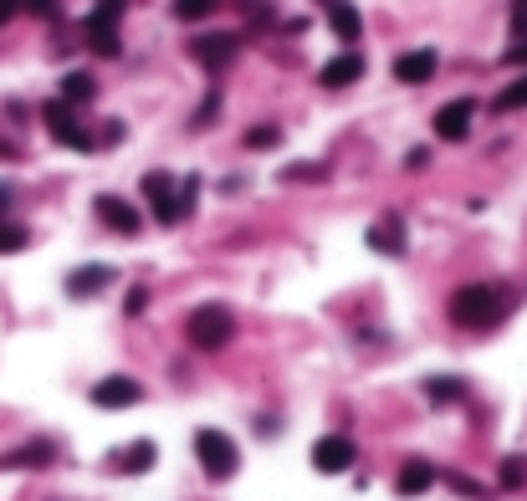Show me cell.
<instances>
[{
    "label": "cell",
    "mask_w": 527,
    "mask_h": 501,
    "mask_svg": "<svg viewBox=\"0 0 527 501\" xmlns=\"http://www.w3.org/2000/svg\"><path fill=\"white\" fill-rule=\"evenodd\" d=\"M215 6H221V0H174V16L180 21H205Z\"/></svg>",
    "instance_id": "obj_24"
},
{
    "label": "cell",
    "mask_w": 527,
    "mask_h": 501,
    "mask_svg": "<svg viewBox=\"0 0 527 501\" xmlns=\"http://www.w3.org/2000/svg\"><path fill=\"white\" fill-rule=\"evenodd\" d=\"M149 466H154V445H149V440H139V445L123 450V471H149Z\"/></svg>",
    "instance_id": "obj_23"
},
{
    "label": "cell",
    "mask_w": 527,
    "mask_h": 501,
    "mask_svg": "<svg viewBox=\"0 0 527 501\" xmlns=\"http://www.w3.org/2000/svg\"><path fill=\"white\" fill-rule=\"evenodd\" d=\"M144 195H149V205H154V215H159L164 225H174V220H180V215H190V210L180 205V195H174V179H169L164 169L144 174Z\"/></svg>",
    "instance_id": "obj_4"
},
{
    "label": "cell",
    "mask_w": 527,
    "mask_h": 501,
    "mask_svg": "<svg viewBox=\"0 0 527 501\" xmlns=\"http://www.w3.org/2000/svg\"><path fill=\"white\" fill-rule=\"evenodd\" d=\"M195 455H200V466H205V476H210V481H226V476L241 466L236 440H231V435H221V430H200V435H195Z\"/></svg>",
    "instance_id": "obj_2"
},
{
    "label": "cell",
    "mask_w": 527,
    "mask_h": 501,
    "mask_svg": "<svg viewBox=\"0 0 527 501\" xmlns=\"http://www.w3.org/2000/svg\"><path fill=\"white\" fill-rule=\"evenodd\" d=\"M364 77V57L359 52H343L323 67V87H348V82H359Z\"/></svg>",
    "instance_id": "obj_13"
},
{
    "label": "cell",
    "mask_w": 527,
    "mask_h": 501,
    "mask_svg": "<svg viewBox=\"0 0 527 501\" xmlns=\"http://www.w3.org/2000/svg\"><path fill=\"white\" fill-rule=\"evenodd\" d=\"M0 251H26V231L11 220H0Z\"/></svg>",
    "instance_id": "obj_26"
},
{
    "label": "cell",
    "mask_w": 527,
    "mask_h": 501,
    "mask_svg": "<svg viewBox=\"0 0 527 501\" xmlns=\"http://www.w3.org/2000/svg\"><path fill=\"white\" fill-rule=\"evenodd\" d=\"M236 11H241L246 21H256V26H272V21H277L272 0H236Z\"/></svg>",
    "instance_id": "obj_22"
},
{
    "label": "cell",
    "mask_w": 527,
    "mask_h": 501,
    "mask_svg": "<svg viewBox=\"0 0 527 501\" xmlns=\"http://www.w3.org/2000/svg\"><path fill=\"white\" fill-rule=\"evenodd\" d=\"M425 394H430L435 404H456V399L466 394V384H461V379H430V384H425Z\"/></svg>",
    "instance_id": "obj_20"
},
{
    "label": "cell",
    "mask_w": 527,
    "mask_h": 501,
    "mask_svg": "<svg viewBox=\"0 0 527 501\" xmlns=\"http://www.w3.org/2000/svg\"><path fill=\"white\" fill-rule=\"evenodd\" d=\"M108 277H113L108 266H82V271H72V277H67V292L72 297H93L98 287H108Z\"/></svg>",
    "instance_id": "obj_15"
},
{
    "label": "cell",
    "mask_w": 527,
    "mask_h": 501,
    "mask_svg": "<svg viewBox=\"0 0 527 501\" xmlns=\"http://www.w3.org/2000/svg\"><path fill=\"white\" fill-rule=\"evenodd\" d=\"M98 98V82L87 77V72H67L62 77V103L67 108H82V103H93Z\"/></svg>",
    "instance_id": "obj_14"
},
{
    "label": "cell",
    "mask_w": 527,
    "mask_h": 501,
    "mask_svg": "<svg viewBox=\"0 0 527 501\" xmlns=\"http://www.w3.org/2000/svg\"><path fill=\"white\" fill-rule=\"evenodd\" d=\"M246 144H251V149H267V144H282V133H277V128H251Z\"/></svg>",
    "instance_id": "obj_28"
},
{
    "label": "cell",
    "mask_w": 527,
    "mask_h": 501,
    "mask_svg": "<svg viewBox=\"0 0 527 501\" xmlns=\"http://www.w3.org/2000/svg\"><path fill=\"white\" fill-rule=\"evenodd\" d=\"M139 399H144V389L128 379V374H113V379H103L93 389V404L98 409H128V404H139Z\"/></svg>",
    "instance_id": "obj_9"
},
{
    "label": "cell",
    "mask_w": 527,
    "mask_h": 501,
    "mask_svg": "<svg viewBox=\"0 0 527 501\" xmlns=\"http://www.w3.org/2000/svg\"><path fill=\"white\" fill-rule=\"evenodd\" d=\"M87 47L98 57H118V26H87Z\"/></svg>",
    "instance_id": "obj_18"
},
{
    "label": "cell",
    "mask_w": 527,
    "mask_h": 501,
    "mask_svg": "<svg viewBox=\"0 0 527 501\" xmlns=\"http://www.w3.org/2000/svg\"><path fill=\"white\" fill-rule=\"evenodd\" d=\"M394 486H400L405 496H420V491H430V486H435V466H430V461H410Z\"/></svg>",
    "instance_id": "obj_17"
},
{
    "label": "cell",
    "mask_w": 527,
    "mask_h": 501,
    "mask_svg": "<svg viewBox=\"0 0 527 501\" xmlns=\"http://www.w3.org/2000/svg\"><path fill=\"white\" fill-rule=\"evenodd\" d=\"M471 118H476V103H471V98H456V103H446L441 113H435V139H446V144H461L466 133H471Z\"/></svg>",
    "instance_id": "obj_5"
},
{
    "label": "cell",
    "mask_w": 527,
    "mask_h": 501,
    "mask_svg": "<svg viewBox=\"0 0 527 501\" xmlns=\"http://www.w3.org/2000/svg\"><path fill=\"white\" fill-rule=\"evenodd\" d=\"M47 128H52V139L57 144H67V149H93V139H87V133H82V123H77V113L67 108V103H52L47 108Z\"/></svg>",
    "instance_id": "obj_6"
},
{
    "label": "cell",
    "mask_w": 527,
    "mask_h": 501,
    "mask_svg": "<svg viewBox=\"0 0 527 501\" xmlns=\"http://www.w3.org/2000/svg\"><path fill=\"white\" fill-rule=\"evenodd\" d=\"M41 461H52V445H26V450H16V455H6V471H21V466H41Z\"/></svg>",
    "instance_id": "obj_19"
},
{
    "label": "cell",
    "mask_w": 527,
    "mask_h": 501,
    "mask_svg": "<svg viewBox=\"0 0 527 501\" xmlns=\"http://www.w3.org/2000/svg\"><path fill=\"white\" fill-rule=\"evenodd\" d=\"M512 36L527 41V16H522V11H512Z\"/></svg>",
    "instance_id": "obj_34"
},
{
    "label": "cell",
    "mask_w": 527,
    "mask_h": 501,
    "mask_svg": "<svg viewBox=\"0 0 527 501\" xmlns=\"http://www.w3.org/2000/svg\"><path fill=\"white\" fill-rule=\"evenodd\" d=\"M502 312H507V302L497 287H461L451 297V323H461V328H492Z\"/></svg>",
    "instance_id": "obj_1"
},
{
    "label": "cell",
    "mask_w": 527,
    "mask_h": 501,
    "mask_svg": "<svg viewBox=\"0 0 527 501\" xmlns=\"http://www.w3.org/2000/svg\"><path fill=\"white\" fill-rule=\"evenodd\" d=\"M318 6L328 11V26H333V36L338 41H359V31H364V16L348 6V0H318Z\"/></svg>",
    "instance_id": "obj_11"
},
{
    "label": "cell",
    "mask_w": 527,
    "mask_h": 501,
    "mask_svg": "<svg viewBox=\"0 0 527 501\" xmlns=\"http://www.w3.org/2000/svg\"><path fill=\"white\" fill-rule=\"evenodd\" d=\"M231 333H236V323H231V312H226V307L205 302V307L190 312V343H195V348L215 353V348H226V343H231Z\"/></svg>",
    "instance_id": "obj_3"
},
{
    "label": "cell",
    "mask_w": 527,
    "mask_h": 501,
    "mask_svg": "<svg viewBox=\"0 0 527 501\" xmlns=\"http://www.w3.org/2000/svg\"><path fill=\"white\" fill-rule=\"evenodd\" d=\"M16 16H21V0H0V26L16 21Z\"/></svg>",
    "instance_id": "obj_32"
},
{
    "label": "cell",
    "mask_w": 527,
    "mask_h": 501,
    "mask_svg": "<svg viewBox=\"0 0 527 501\" xmlns=\"http://www.w3.org/2000/svg\"><path fill=\"white\" fill-rule=\"evenodd\" d=\"M502 486H512V491L527 486V461H522V455H512V461L502 466Z\"/></svg>",
    "instance_id": "obj_27"
},
{
    "label": "cell",
    "mask_w": 527,
    "mask_h": 501,
    "mask_svg": "<svg viewBox=\"0 0 527 501\" xmlns=\"http://www.w3.org/2000/svg\"><path fill=\"white\" fill-rule=\"evenodd\" d=\"M517 108H527V77H517L512 87L497 93V113H517Z\"/></svg>",
    "instance_id": "obj_21"
},
{
    "label": "cell",
    "mask_w": 527,
    "mask_h": 501,
    "mask_svg": "<svg viewBox=\"0 0 527 501\" xmlns=\"http://www.w3.org/2000/svg\"><path fill=\"white\" fill-rule=\"evenodd\" d=\"M123 6H128V0H98V6H93V16H87V26H118Z\"/></svg>",
    "instance_id": "obj_25"
},
{
    "label": "cell",
    "mask_w": 527,
    "mask_h": 501,
    "mask_svg": "<svg viewBox=\"0 0 527 501\" xmlns=\"http://www.w3.org/2000/svg\"><path fill=\"white\" fill-rule=\"evenodd\" d=\"M144 302H149V292H144V287L128 292V317H139V312H144Z\"/></svg>",
    "instance_id": "obj_31"
},
{
    "label": "cell",
    "mask_w": 527,
    "mask_h": 501,
    "mask_svg": "<svg viewBox=\"0 0 527 501\" xmlns=\"http://www.w3.org/2000/svg\"><path fill=\"white\" fill-rule=\"evenodd\" d=\"M6 205H11V190H6V185H0V210H6Z\"/></svg>",
    "instance_id": "obj_35"
},
{
    "label": "cell",
    "mask_w": 527,
    "mask_h": 501,
    "mask_svg": "<svg viewBox=\"0 0 527 501\" xmlns=\"http://www.w3.org/2000/svg\"><path fill=\"white\" fill-rule=\"evenodd\" d=\"M313 466H318L323 476L348 471V466H354V440H343V435H323V440L313 445Z\"/></svg>",
    "instance_id": "obj_7"
},
{
    "label": "cell",
    "mask_w": 527,
    "mask_h": 501,
    "mask_svg": "<svg viewBox=\"0 0 527 501\" xmlns=\"http://www.w3.org/2000/svg\"><path fill=\"white\" fill-rule=\"evenodd\" d=\"M190 57H200L210 72H221L231 57H236V36L231 31H215V36H195L190 41Z\"/></svg>",
    "instance_id": "obj_8"
},
{
    "label": "cell",
    "mask_w": 527,
    "mask_h": 501,
    "mask_svg": "<svg viewBox=\"0 0 527 501\" xmlns=\"http://www.w3.org/2000/svg\"><path fill=\"white\" fill-rule=\"evenodd\" d=\"M287 179H323V164H292Z\"/></svg>",
    "instance_id": "obj_30"
},
{
    "label": "cell",
    "mask_w": 527,
    "mask_h": 501,
    "mask_svg": "<svg viewBox=\"0 0 527 501\" xmlns=\"http://www.w3.org/2000/svg\"><path fill=\"white\" fill-rule=\"evenodd\" d=\"M21 11H31V16H57V0H21Z\"/></svg>",
    "instance_id": "obj_29"
},
{
    "label": "cell",
    "mask_w": 527,
    "mask_h": 501,
    "mask_svg": "<svg viewBox=\"0 0 527 501\" xmlns=\"http://www.w3.org/2000/svg\"><path fill=\"white\" fill-rule=\"evenodd\" d=\"M369 246H374V251H389V256H400V251H405V225H400V220H379L374 231H369Z\"/></svg>",
    "instance_id": "obj_16"
},
{
    "label": "cell",
    "mask_w": 527,
    "mask_h": 501,
    "mask_svg": "<svg viewBox=\"0 0 527 501\" xmlns=\"http://www.w3.org/2000/svg\"><path fill=\"white\" fill-rule=\"evenodd\" d=\"M93 210L113 225L118 236H139V210H134V205H123L118 195H98V205H93Z\"/></svg>",
    "instance_id": "obj_12"
},
{
    "label": "cell",
    "mask_w": 527,
    "mask_h": 501,
    "mask_svg": "<svg viewBox=\"0 0 527 501\" xmlns=\"http://www.w3.org/2000/svg\"><path fill=\"white\" fill-rule=\"evenodd\" d=\"M512 67H527V41H512V52H507Z\"/></svg>",
    "instance_id": "obj_33"
},
{
    "label": "cell",
    "mask_w": 527,
    "mask_h": 501,
    "mask_svg": "<svg viewBox=\"0 0 527 501\" xmlns=\"http://www.w3.org/2000/svg\"><path fill=\"white\" fill-rule=\"evenodd\" d=\"M435 67H441V57H435L430 47H420V52H405V57H394V77H400V82H410V87L430 82V77H435Z\"/></svg>",
    "instance_id": "obj_10"
}]
</instances>
